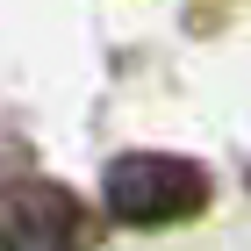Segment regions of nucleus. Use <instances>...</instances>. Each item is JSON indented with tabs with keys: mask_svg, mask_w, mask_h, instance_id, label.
Here are the masks:
<instances>
[{
	"mask_svg": "<svg viewBox=\"0 0 251 251\" xmlns=\"http://www.w3.org/2000/svg\"><path fill=\"white\" fill-rule=\"evenodd\" d=\"M108 194V215L129 223V230H165V223H187V215L208 208V173L194 158L173 151H122L100 179Z\"/></svg>",
	"mask_w": 251,
	"mask_h": 251,
	"instance_id": "1",
	"label": "nucleus"
},
{
	"mask_svg": "<svg viewBox=\"0 0 251 251\" xmlns=\"http://www.w3.org/2000/svg\"><path fill=\"white\" fill-rule=\"evenodd\" d=\"M86 208L58 179H15L0 187V251H79Z\"/></svg>",
	"mask_w": 251,
	"mask_h": 251,
	"instance_id": "2",
	"label": "nucleus"
}]
</instances>
